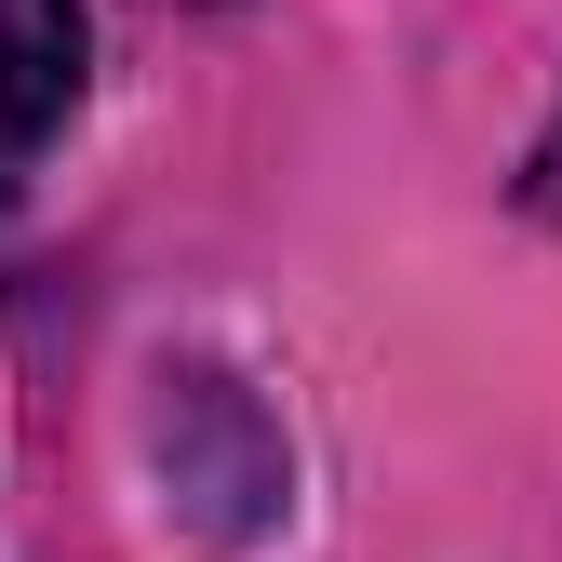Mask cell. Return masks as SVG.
I'll return each instance as SVG.
<instances>
[{
  "mask_svg": "<svg viewBox=\"0 0 562 562\" xmlns=\"http://www.w3.org/2000/svg\"><path fill=\"white\" fill-rule=\"evenodd\" d=\"M81 108V0H0V188Z\"/></svg>",
  "mask_w": 562,
  "mask_h": 562,
  "instance_id": "6da1fadb",
  "label": "cell"
},
{
  "mask_svg": "<svg viewBox=\"0 0 562 562\" xmlns=\"http://www.w3.org/2000/svg\"><path fill=\"white\" fill-rule=\"evenodd\" d=\"M536 215H562V108H549V134H536Z\"/></svg>",
  "mask_w": 562,
  "mask_h": 562,
  "instance_id": "7a4b0ae2",
  "label": "cell"
}]
</instances>
